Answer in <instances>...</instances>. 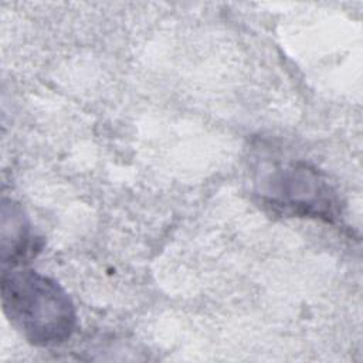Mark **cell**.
Masks as SVG:
<instances>
[{
    "mask_svg": "<svg viewBox=\"0 0 363 363\" xmlns=\"http://www.w3.org/2000/svg\"><path fill=\"white\" fill-rule=\"evenodd\" d=\"M3 313L34 346L64 343L75 330L77 311L67 291L52 278L30 268H3Z\"/></svg>",
    "mask_w": 363,
    "mask_h": 363,
    "instance_id": "6da1fadb",
    "label": "cell"
},
{
    "mask_svg": "<svg viewBox=\"0 0 363 363\" xmlns=\"http://www.w3.org/2000/svg\"><path fill=\"white\" fill-rule=\"evenodd\" d=\"M261 203L277 213L312 217L328 223L339 218V199L328 180L301 160H265L254 179Z\"/></svg>",
    "mask_w": 363,
    "mask_h": 363,
    "instance_id": "7a4b0ae2",
    "label": "cell"
},
{
    "mask_svg": "<svg viewBox=\"0 0 363 363\" xmlns=\"http://www.w3.org/2000/svg\"><path fill=\"white\" fill-rule=\"evenodd\" d=\"M0 241V259L4 267H18L40 250L21 206L6 197L1 201Z\"/></svg>",
    "mask_w": 363,
    "mask_h": 363,
    "instance_id": "3957f363",
    "label": "cell"
}]
</instances>
